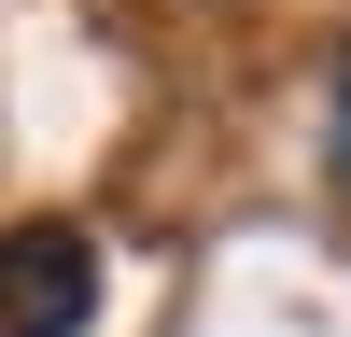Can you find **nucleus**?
<instances>
[{"label": "nucleus", "instance_id": "2", "mask_svg": "<svg viewBox=\"0 0 351 337\" xmlns=\"http://www.w3.org/2000/svg\"><path fill=\"white\" fill-rule=\"evenodd\" d=\"M337 183H351V56H337Z\"/></svg>", "mask_w": 351, "mask_h": 337}, {"label": "nucleus", "instance_id": "1", "mask_svg": "<svg viewBox=\"0 0 351 337\" xmlns=\"http://www.w3.org/2000/svg\"><path fill=\"white\" fill-rule=\"evenodd\" d=\"M84 323H99V239L0 225V337H84Z\"/></svg>", "mask_w": 351, "mask_h": 337}]
</instances>
